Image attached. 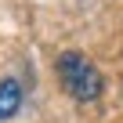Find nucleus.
Instances as JSON below:
<instances>
[{"mask_svg":"<svg viewBox=\"0 0 123 123\" xmlns=\"http://www.w3.org/2000/svg\"><path fill=\"white\" fill-rule=\"evenodd\" d=\"M54 73H58V83L73 101H98L105 94V80L101 73L94 69V62L80 51H62L54 58Z\"/></svg>","mask_w":123,"mask_h":123,"instance_id":"f257e3e1","label":"nucleus"},{"mask_svg":"<svg viewBox=\"0 0 123 123\" xmlns=\"http://www.w3.org/2000/svg\"><path fill=\"white\" fill-rule=\"evenodd\" d=\"M22 98H25V91H22V83L15 76H4V80H0V123L11 119L22 109Z\"/></svg>","mask_w":123,"mask_h":123,"instance_id":"f03ea898","label":"nucleus"}]
</instances>
